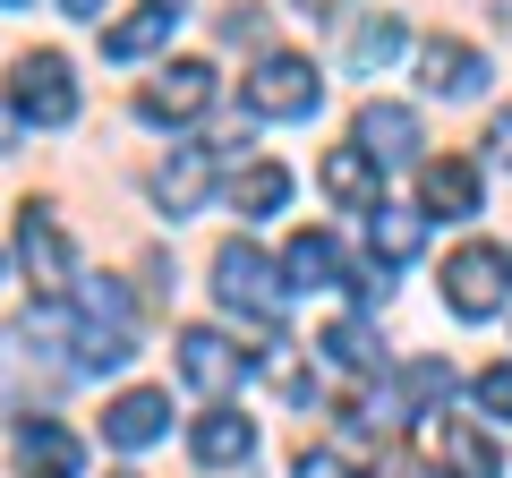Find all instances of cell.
Returning <instances> with one entry per match:
<instances>
[{"label": "cell", "mask_w": 512, "mask_h": 478, "mask_svg": "<svg viewBox=\"0 0 512 478\" xmlns=\"http://www.w3.org/2000/svg\"><path fill=\"white\" fill-rule=\"evenodd\" d=\"M137 299L120 282H77V368H128L137 359Z\"/></svg>", "instance_id": "1"}, {"label": "cell", "mask_w": 512, "mask_h": 478, "mask_svg": "<svg viewBox=\"0 0 512 478\" xmlns=\"http://www.w3.org/2000/svg\"><path fill=\"white\" fill-rule=\"evenodd\" d=\"M512 299V248H495V239H470V248H453L444 257V308L453 316H495Z\"/></svg>", "instance_id": "2"}, {"label": "cell", "mask_w": 512, "mask_h": 478, "mask_svg": "<svg viewBox=\"0 0 512 478\" xmlns=\"http://www.w3.org/2000/svg\"><path fill=\"white\" fill-rule=\"evenodd\" d=\"M214 291H222V308L231 316H256V325H282V265H265L248 248V239H222L214 248Z\"/></svg>", "instance_id": "3"}, {"label": "cell", "mask_w": 512, "mask_h": 478, "mask_svg": "<svg viewBox=\"0 0 512 478\" xmlns=\"http://www.w3.org/2000/svg\"><path fill=\"white\" fill-rule=\"evenodd\" d=\"M9 111L18 120H35V129H69L77 120V77L60 52H26L18 77H9Z\"/></svg>", "instance_id": "4"}, {"label": "cell", "mask_w": 512, "mask_h": 478, "mask_svg": "<svg viewBox=\"0 0 512 478\" xmlns=\"http://www.w3.org/2000/svg\"><path fill=\"white\" fill-rule=\"evenodd\" d=\"M316 103H325V77H316L308 60H291V52L256 60V77H248V111L256 120H308Z\"/></svg>", "instance_id": "5"}, {"label": "cell", "mask_w": 512, "mask_h": 478, "mask_svg": "<svg viewBox=\"0 0 512 478\" xmlns=\"http://www.w3.org/2000/svg\"><path fill=\"white\" fill-rule=\"evenodd\" d=\"M18 257H26V274H35L43 299H69L77 291V248H69V231L52 222V205H26V214H18Z\"/></svg>", "instance_id": "6"}, {"label": "cell", "mask_w": 512, "mask_h": 478, "mask_svg": "<svg viewBox=\"0 0 512 478\" xmlns=\"http://www.w3.org/2000/svg\"><path fill=\"white\" fill-rule=\"evenodd\" d=\"M419 453L436 461V470H453V478H504L495 444L478 436L470 419H453V410H427V419H419Z\"/></svg>", "instance_id": "7"}, {"label": "cell", "mask_w": 512, "mask_h": 478, "mask_svg": "<svg viewBox=\"0 0 512 478\" xmlns=\"http://www.w3.org/2000/svg\"><path fill=\"white\" fill-rule=\"evenodd\" d=\"M205 103H214V69H205V60H171V69L146 77V94H137V111H146L154 129H171V120H197Z\"/></svg>", "instance_id": "8"}, {"label": "cell", "mask_w": 512, "mask_h": 478, "mask_svg": "<svg viewBox=\"0 0 512 478\" xmlns=\"http://www.w3.org/2000/svg\"><path fill=\"white\" fill-rule=\"evenodd\" d=\"M359 154L367 163H419V111L410 103H359Z\"/></svg>", "instance_id": "9"}, {"label": "cell", "mask_w": 512, "mask_h": 478, "mask_svg": "<svg viewBox=\"0 0 512 478\" xmlns=\"http://www.w3.org/2000/svg\"><path fill=\"white\" fill-rule=\"evenodd\" d=\"M180 376H188L197 393H231L239 376H248V359H239L214 325H188V333H180Z\"/></svg>", "instance_id": "10"}, {"label": "cell", "mask_w": 512, "mask_h": 478, "mask_svg": "<svg viewBox=\"0 0 512 478\" xmlns=\"http://www.w3.org/2000/svg\"><path fill=\"white\" fill-rule=\"evenodd\" d=\"M427 239V214H402V205H367V274H402Z\"/></svg>", "instance_id": "11"}, {"label": "cell", "mask_w": 512, "mask_h": 478, "mask_svg": "<svg viewBox=\"0 0 512 478\" xmlns=\"http://www.w3.org/2000/svg\"><path fill=\"white\" fill-rule=\"evenodd\" d=\"M205 188H214V146H171L163 171H154V205L163 214H197Z\"/></svg>", "instance_id": "12"}, {"label": "cell", "mask_w": 512, "mask_h": 478, "mask_svg": "<svg viewBox=\"0 0 512 478\" xmlns=\"http://www.w3.org/2000/svg\"><path fill=\"white\" fill-rule=\"evenodd\" d=\"M77 461H86V444L60 419H26L18 427V478H77Z\"/></svg>", "instance_id": "13"}, {"label": "cell", "mask_w": 512, "mask_h": 478, "mask_svg": "<svg viewBox=\"0 0 512 478\" xmlns=\"http://www.w3.org/2000/svg\"><path fill=\"white\" fill-rule=\"evenodd\" d=\"M419 86L427 94H478L487 86V60H478L470 43H453V35H427L419 43Z\"/></svg>", "instance_id": "14"}, {"label": "cell", "mask_w": 512, "mask_h": 478, "mask_svg": "<svg viewBox=\"0 0 512 478\" xmlns=\"http://www.w3.org/2000/svg\"><path fill=\"white\" fill-rule=\"evenodd\" d=\"M163 427H171V393H154V385L120 393V402L103 410V436H111V444H128V453H146Z\"/></svg>", "instance_id": "15"}, {"label": "cell", "mask_w": 512, "mask_h": 478, "mask_svg": "<svg viewBox=\"0 0 512 478\" xmlns=\"http://www.w3.org/2000/svg\"><path fill=\"white\" fill-rule=\"evenodd\" d=\"M188 453H197L205 470H239V461H256V427L239 419V410H205V419L188 427Z\"/></svg>", "instance_id": "16"}, {"label": "cell", "mask_w": 512, "mask_h": 478, "mask_svg": "<svg viewBox=\"0 0 512 478\" xmlns=\"http://www.w3.org/2000/svg\"><path fill=\"white\" fill-rule=\"evenodd\" d=\"M419 205L427 214H444V222H461V214H478V171L470 163H419Z\"/></svg>", "instance_id": "17"}, {"label": "cell", "mask_w": 512, "mask_h": 478, "mask_svg": "<svg viewBox=\"0 0 512 478\" xmlns=\"http://www.w3.org/2000/svg\"><path fill=\"white\" fill-rule=\"evenodd\" d=\"M282 291H325V282H342V248H333L325 231H299L291 248H282Z\"/></svg>", "instance_id": "18"}, {"label": "cell", "mask_w": 512, "mask_h": 478, "mask_svg": "<svg viewBox=\"0 0 512 478\" xmlns=\"http://www.w3.org/2000/svg\"><path fill=\"white\" fill-rule=\"evenodd\" d=\"M325 197L367 214V205H376V163H367L359 146H333V154H325Z\"/></svg>", "instance_id": "19"}, {"label": "cell", "mask_w": 512, "mask_h": 478, "mask_svg": "<svg viewBox=\"0 0 512 478\" xmlns=\"http://www.w3.org/2000/svg\"><path fill=\"white\" fill-rule=\"evenodd\" d=\"M282 197H291V171H282V163H248V171L231 180V205H239V214H274Z\"/></svg>", "instance_id": "20"}, {"label": "cell", "mask_w": 512, "mask_h": 478, "mask_svg": "<svg viewBox=\"0 0 512 478\" xmlns=\"http://www.w3.org/2000/svg\"><path fill=\"white\" fill-rule=\"evenodd\" d=\"M171 26H180L171 9H146V18H120V26L103 35V52H111V60H137V52H154V43H163Z\"/></svg>", "instance_id": "21"}, {"label": "cell", "mask_w": 512, "mask_h": 478, "mask_svg": "<svg viewBox=\"0 0 512 478\" xmlns=\"http://www.w3.org/2000/svg\"><path fill=\"white\" fill-rule=\"evenodd\" d=\"M402 43H410V35H402V18H367L359 35H350V69H384Z\"/></svg>", "instance_id": "22"}, {"label": "cell", "mask_w": 512, "mask_h": 478, "mask_svg": "<svg viewBox=\"0 0 512 478\" xmlns=\"http://www.w3.org/2000/svg\"><path fill=\"white\" fill-rule=\"evenodd\" d=\"M325 350L342 359V368H376V342H367V325H350V316H342V325H325Z\"/></svg>", "instance_id": "23"}, {"label": "cell", "mask_w": 512, "mask_h": 478, "mask_svg": "<svg viewBox=\"0 0 512 478\" xmlns=\"http://www.w3.org/2000/svg\"><path fill=\"white\" fill-rule=\"evenodd\" d=\"M402 393H410V410H419V419H427V410H436V393H453V376H444L436 359H419V368L402 376Z\"/></svg>", "instance_id": "24"}, {"label": "cell", "mask_w": 512, "mask_h": 478, "mask_svg": "<svg viewBox=\"0 0 512 478\" xmlns=\"http://www.w3.org/2000/svg\"><path fill=\"white\" fill-rule=\"evenodd\" d=\"M478 410L487 419H512V368H478Z\"/></svg>", "instance_id": "25"}, {"label": "cell", "mask_w": 512, "mask_h": 478, "mask_svg": "<svg viewBox=\"0 0 512 478\" xmlns=\"http://www.w3.org/2000/svg\"><path fill=\"white\" fill-rule=\"evenodd\" d=\"M487 146H495V154H504V163H512V111H495V129H487Z\"/></svg>", "instance_id": "26"}, {"label": "cell", "mask_w": 512, "mask_h": 478, "mask_svg": "<svg viewBox=\"0 0 512 478\" xmlns=\"http://www.w3.org/2000/svg\"><path fill=\"white\" fill-rule=\"evenodd\" d=\"M299 478H342V461H325V453H308V461H299Z\"/></svg>", "instance_id": "27"}, {"label": "cell", "mask_w": 512, "mask_h": 478, "mask_svg": "<svg viewBox=\"0 0 512 478\" xmlns=\"http://www.w3.org/2000/svg\"><path fill=\"white\" fill-rule=\"evenodd\" d=\"M0 154H18V111H0Z\"/></svg>", "instance_id": "28"}, {"label": "cell", "mask_w": 512, "mask_h": 478, "mask_svg": "<svg viewBox=\"0 0 512 478\" xmlns=\"http://www.w3.org/2000/svg\"><path fill=\"white\" fill-rule=\"evenodd\" d=\"M60 9H69V18H103V0H60Z\"/></svg>", "instance_id": "29"}, {"label": "cell", "mask_w": 512, "mask_h": 478, "mask_svg": "<svg viewBox=\"0 0 512 478\" xmlns=\"http://www.w3.org/2000/svg\"><path fill=\"white\" fill-rule=\"evenodd\" d=\"M291 9H308V18H333V9H342V0H291Z\"/></svg>", "instance_id": "30"}, {"label": "cell", "mask_w": 512, "mask_h": 478, "mask_svg": "<svg viewBox=\"0 0 512 478\" xmlns=\"http://www.w3.org/2000/svg\"><path fill=\"white\" fill-rule=\"evenodd\" d=\"M154 9H171V18H180V9H188V0H154Z\"/></svg>", "instance_id": "31"}, {"label": "cell", "mask_w": 512, "mask_h": 478, "mask_svg": "<svg viewBox=\"0 0 512 478\" xmlns=\"http://www.w3.org/2000/svg\"><path fill=\"white\" fill-rule=\"evenodd\" d=\"M0 9H35V0H0Z\"/></svg>", "instance_id": "32"}, {"label": "cell", "mask_w": 512, "mask_h": 478, "mask_svg": "<svg viewBox=\"0 0 512 478\" xmlns=\"http://www.w3.org/2000/svg\"><path fill=\"white\" fill-rule=\"evenodd\" d=\"M120 478H137V470H120Z\"/></svg>", "instance_id": "33"}]
</instances>
